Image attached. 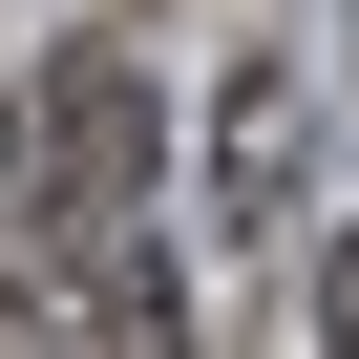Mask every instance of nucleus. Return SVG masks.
Listing matches in <instances>:
<instances>
[{
  "mask_svg": "<svg viewBox=\"0 0 359 359\" xmlns=\"http://www.w3.org/2000/svg\"><path fill=\"white\" fill-rule=\"evenodd\" d=\"M148 169H169V106H148L127 43H64L22 106H0V212H22V233H106V212H148Z\"/></svg>",
  "mask_w": 359,
  "mask_h": 359,
  "instance_id": "f257e3e1",
  "label": "nucleus"
},
{
  "mask_svg": "<svg viewBox=\"0 0 359 359\" xmlns=\"http://www.w3.org/2000/svg\"><path fill=\"white\" fill-rule=\"evenodd\" d=\"M22 254H43V359H191V296H169L148 212H106V233H22Z\"/></svg>",
  "mask_w": 359,
  "mask_h": 359,
  "instance_id": "f03ea898",
  "label": "nucleus"
},
{
  "mask_svg": "<svg viewBox=\"0 0 359 359\" xmlns=\"http://www.w3.org/2000/svg\"><path fill=\"white\" fill-rule=\"evenodd\" d=\"M275 191H296V106L254 85V106H233V212H275Z\"/></svg>",
  "mask_w": 359,
  "mask_h": 359,
  "instance_id": "7ed1b4c3",
  "label": "nucleus"
},
{
  "mask_svg": "<svg viewBox=\"0 0 359 359\" xmlns=\"http://www.w3.org/2000/svg\"><path fill=\"white\" fill-rule=\"evenodd\" d=\"M317 359H359V233L317 254Z\"/></svg>",
  "mask_w": 359,
  "mask_h": 359,
  "instance_id": "20e7f679",
  "label": "nucleus"
},
{
  "mask_svg": "<svg viewBox=\"0 0 359 359\" xmlns=\"http://www.w3.org/2000/svg\"><path fill=\"white\" fill-rule=\"evenodd\" d=\"M0 359H22V317H0Z\"/></svg>",
  "mask_w": 359,
  "mask_h": 359,
  "instance_id": "39448f33",
  "label": "nucleus"
}]
</instances>
